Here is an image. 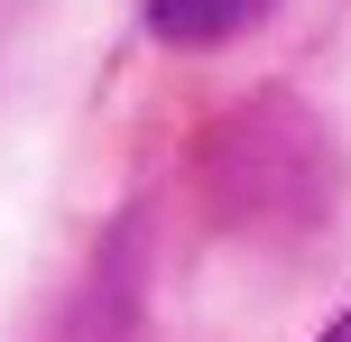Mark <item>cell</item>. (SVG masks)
Segmentation results:
<instances>
[{
  "instance_id": "3957f363",
  "label": "cell",
  "mask_w": 351,
  "mask_h": 342,
  "mask_svg": "<svg viewBox=\"0 0 351 342\" xmlns=\"http://www.w3.org/2000/svg\"><path fill=\"white\" fill-rule=\"evenodd\" d=\"M324 342H351V315H333V324H324Z\"/></svg>"
},
{
  "instance_id": "7a4b0ae2",
  "label": "cell",
  "mask_w": 351,
  "mask_h": 342,
  "mask_svg": "<svg viewBox=\"0 0 351 342\" xmlns=\"http://www.w3.org/2000/svg\"><path fill=\"white\" fill-rule=\"evenodd\" d=\"M268 10H278V0H139V19H148L158 47H231V37H250Z\"/></svg>"
},
{
  "instance_id": "6da1fadb",
  "label": "cell",
  "mask_w": 351,
  "mask_h": 342,
  "mask_svg": "<svg viewBox=\"0 0 351 342\" xmlns=\"http://www.w3.org/2000/svg\"><path fill=\"white\" fill-rule=\"evenodd\" d=\"M204 185L222 195L231 222L259 232H305L333 204V148L296 102H250L204 139Z\"/></svg>"
}]
</instances>
